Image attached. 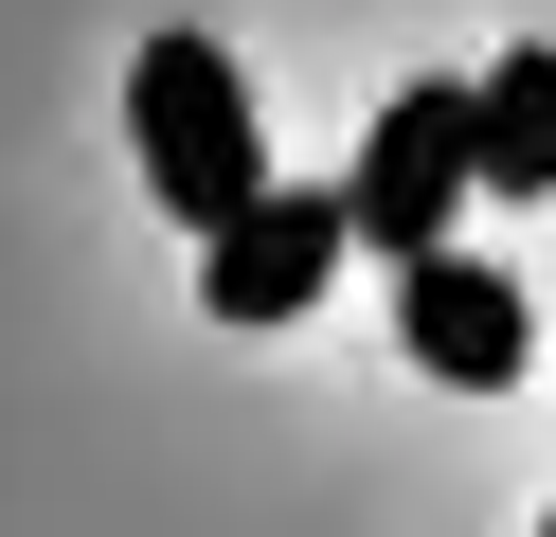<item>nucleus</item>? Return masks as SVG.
Wrapping results in <instances>:
<instances>
[{
  "label": "nucleus",
  "mask_w": 556,
  "mask_h": 537,
  "mask_svg": "<svg viewBox=\"0 0 556 537\" xmlns=\"http://www.w3.org/2000/svg\"><path fill=\"white\" fill-rule=\"evenodd\" d=\"M126 143H144V179H162L180 233H233V215L269 197V126H252V90H233L216 36H144V72H126Z\"/></svg>",
  "instance_id": "obj_1"
},
{
  "label": "nucleus",
  "mask_w": 556,
  "mask_h": 537,
  "mask_svg": "<svg viewBox=\"0 0 556 537\" xmlns=\"http://www.w3.org/2000/svg\"><path fill=\"white\" fill-rule=\"evenodd\" d=\"M395 322H413V358H431L448 394H503L520 358H539V305H520L503 269H467V251H431V269H395Z\"/></svg>",
  "instance_id": "obj_4"
},
{
  "label": "nucleus",
  "mask_w": 556,
  "mask_h": 537,
  "mask_svg": "<svg viewBox=\"0 0 556 537\" xmlns=\"http://www.w3.org/2000/svg\"><path fill=\"white\" fill-rule=\"evenodd\" d=\"M324 286H341V197H324V179H305V197L269 179V197L198 251V305H216V322H305Z\"/></svg>",
  "instance_id": "obj_3"
},
{
  "label": "nucleus",
  "mask_w": 556,
  "mask_h": 537,
  "mask_svg": "<svg viewBox=\"0 0 556 537\" xmlns=\"http://www.w3.org/2000/svg\"><path fill=\"white\" fill-rule=\"evenodd\" d=\"M448 215H467V90H395L359 143V179H341V251H395V269H431Z\"/></svg>",
  "instance_id": "obj_2"
},
{
  "label": "nucleus",
  "mask_w": 556,
  "mask_h": 537,
  "mask_svg": "<svg viewBox=\"0 0 556 537\" xmlns=\"http://www.w3.org/2000/svg\"><path fill=\"white\" fill-rule=\"evenodd\" d=\"M467 197H556V54H503L467 90Z\"/></svg>",
  "instance_id": "obj_5"
}]
</instances>
